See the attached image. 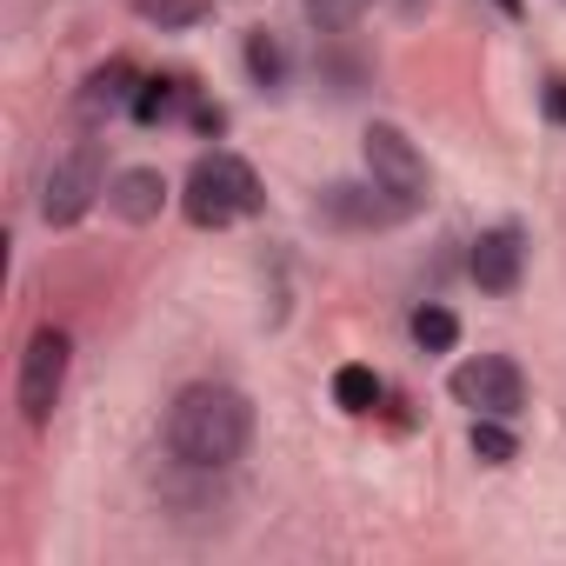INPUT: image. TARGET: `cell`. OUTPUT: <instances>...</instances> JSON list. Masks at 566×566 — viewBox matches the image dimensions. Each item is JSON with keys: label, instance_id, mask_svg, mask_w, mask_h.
Instances as JSON below:
<instances>
[{"label": "cell", "instance_id": "obj_1", "mask_svg": "<svg viewBox=\"0 0 566 566\" xmlns=\"http://www.w3.org/2000/svg\"><path fill=\"white\" fill-rule=\"evenodd\" d=\"M253 447V400L220 380H193L167 407V453L193 473H220Z\"/></svg>", "mask_w": 566, "mask_h": 566}, {"label": "cell", "instance_id": "obj_2", "mask_svg": "<svg viewBox=\"0 0 566 566\" xmlns=\"http://www.w3.org/2000/svg\"><path fill=\"white\" fill-rule=\"evenodd\" d=\"M260 207H266V193H260V174H253L240 154H200V160L187 167L180 213H187L193 227L220 233V227H233V220H247V213H260Z\"/></svg>", "mask_w": 566, "mask_h": 566}, {"label": "cell", "instance_id": "obj_3", "mask_svg": "<svg viewBox=\"0 0 566 566\" xmlns=\"http://www.w3.org/2000/svg\"><path fill=\"white\" fill-rule=\"evenodd\" d=\"M101 193H107L101 140H81L67 160H54V174H48V187H41V220H48V227H74Z\"/></svg>", "mask_w": 566, "mask_h": 566}, {"label": "cell", "instance_id": "obj_4", "mask_svg": "<svg viewBox=\"0 0 566 566\" xmlns=\"http://www.w3.org/2000/svg\"><path fill=\"white\" fill-rule=\"evenodd\" d=\"M447 394L473 413H493V420H520L526 407V374L506 360V354H480V360H460L447 374Z\"/></svg>", "mask_w": 566, "mask_h": 566}, {"label": "cell", "instance_id": "obj_5", "mask_svg": "<svg viewBox=\"0 0 566 566\" xmlns=\"http://www.w3.org/2000/svg\"><path fill=\"white\" fill-rule=\"evenodd\" d=\"M67 360H74V340L61 334V327H41L34 340H28V354H21V413L34 420V427H48L54 420V407H61V387H67Z\"/></svg>", "mask_w": 566, "mask_h": 566}, {"label": "cell", "instance_id": "obj_6", "mask_svg": "<svg viewBox=\"0 0 566 566\" xmlns=\"http://www.w3.org/2000/svg\"><path fill=\"white\" fill-rule=\"evenodd\" d=\"M314 213H321L327 227H347V233H380V227H400L413 207L394 200V193L367 174V180H334V187H321Z\"/></svg>", "mask_w": 566, "mask_h": 566}, {"label": "cell", "instance_id": "obj_7", "mask_svg": "<svg viewBox=\"0 0 566 566\" xmlns=\"http://www.w3.org/2000/svg\"><path fill=\"white\" fill-rule=\"evenodd\" d=\"M360 154H367V174H374L394 200H407L413 213L427 207V160H420V147H413L400 127L374 120V127H367V140H360Z\"/></svg>", "mask_w": 566, "mask_h": 566}, {"label": "cell", "instance_id": "obj_8", "mask_svg": "<svg viewBox=\"0 0 566 566\" xmlns=\"http://www.w3.org/2000/svg\"><path fill=\"white\" fill-rule=\"evenodd\" d=\"M467 273L480 294H513L520 273H526V233L520 227H486L467 253Z\"/></svg>", "mask_w": 566, "mask_h": 566}, {"label": "cell", "instance_id": "obj_9", "mask_svg": "<svg viewBox=\"0 0 566 566\" xmlns=\"http://www.w3.org/2000/svg\"><path fill=\"white\" fill-rule=\"evenodd\" d=\"M134 94H140V74L127 67V61H107V67H94L87 74V87L74 94V107H81V120H114V114H134Z\"/></svg>", "mask_w": 566, "mask_h": 566}, {"label": "cell", "instance_id": "obj_10", "mask_svg": "<svg viewBox=\"0 0 566 566\" xmlns=\"http://www.w3.org/2000/svg\"><path fill=\"white\" fill-rule=\"evenodd\" d=\"M107 207H114L127 227L160 220V207H167V174H160V167H120V174L107 180Z\"/></svg>", "mask_w": 566, "mask_h": 566}, {"label": "cell", "instance_id": "obj_11", "mask_svg": "<svg viewBox=\"0 0 566 566\" xmlns=\"http://www.w3.org/2000/svg\"><path fill=\"white\" fill-rule=\"evenodd\" d=\"M413 347H420V354H453V347H460V321H453V307H440V301L413 307Z\"/></svg>", "mask_w": 566, "mask_h": 566}, {"label": "cell", "instance_id": "obj_12", "mask_svg": "<svg viewBox=\"0 0 566 566\" xmlns=\"http://www.w3.org/2000/svg\"><path fill=\"white\" fill-rule=\"evenodd\" d=\"M134 14L160 34H180V28H200L213 14V0H134Z\"/></svg>", "mask_w": 566, "mask_h": 566}, {"label": "cell", "instance_id": "obj_13", "mask_svg": "<svg viewBox=\"0 0 566 566\" xmlns=\"http://www.w3.org/2000/svg\"><path fill=\"white\" fill-rule=\"evenodd\" d=\"M380 394H387V387H380L374 367H340V374H334V407H347V413H374Z\"/></svg>", "mask_w": 566, "mask_h": 566}, {"label": "cell", "instance_id": "obj_14", "mask_svg": "<svg viewBox=\"0 0 566 566\" xmlns=\"http://www.w3.org/2000/svg\"><path fill=\"white\" fill-rule=\"evenodd\" d=\"M467 447L486 460V467H506V460H520V440L506 433V420H493V413H473V433H467Z\"/></svg>", "mask_w": 566, "mask_h": 566}, {"label": "cell", "instance_id": "obj_15", "mask_svg": "<svg viewBox=\"0 0 566 566\" xmlns=\"http://www.w3.org/2000/svg\"><path fill=\"white\" fill-rule=\"evenodd\" d=\"M247 74H253V87H280V81H287V54H280V41L260 28V34H247Z\"/></svg>", "mask_w": 566, "mask_h": 566}, {"label": "cell", "instance_id": "obj_16", "mask_svg": "<svg viewBox=\"0 0 566 566\" xmlns=\"http://www.w3.org/2000/svg\"><path fill=\"white\" fill-rule=\"evenodd\" d=\"M174 107H180V81H140V94H134V120H140V127L167 120Z\"/></svg>", "mask_w": 566, "mask_h": 566}, {"label": "cell", "instance_id": "obj_17", "mask_svg": "<svg viewBox=\"0 0 566 566\" xmlns=\"http://www.w3.org/2000/svg\"><path fill=\"white\" fill-rule=\"evenodd\" d=\"M301 8H307V21H314L321 34H340V28H354V21L374 8V0H301Z\"/></svg>", "mask_w": 566, "mask_h": 566}, {"label": "cell", "instance_id": "obj_18", "mask_svg": "<svg viewBox=\"0 0 566 566\" xmlns=\"http://www.w3.org/2000/svg\"><path fill=\"white\" fill-rule=\"evenodd\" d=\"M539 107H546V120H553V127H566V74H553V81L539 87Z\"/></svg>", "mask_w": 566, "mask_h": 566}, {"label": "cell", "instance_id": "obj_19", "mask_svg": "<svg viewBox=\"0 0 566 566\" xmlns=\"http://www.w3.org/2000/svg\"><path fill=\"white\" fill-rule=\"evenodd\" d=\"M193 127H200V134H220V127H227V114H220V107H207V101H200V107H193Z\"/></svg>", "mask_w": 566, "mask_h": 566}, {"label": "cell", "instance_id": "obj_20", "mask_svg": "<svg viewBox=\"0 0 566 566\" xmlns=\"http://www.w3.org/2000/svg\"><path fill=\"white\" fill-rule=\"evenodd\" d=\"M500 8H506V14H520V0H500Z\"/></svg>", "mask_w": 566, "mask_h": 566}]
</instances>
